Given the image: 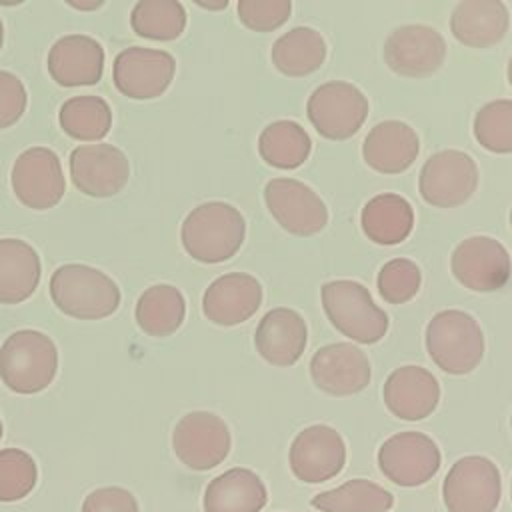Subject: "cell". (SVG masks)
I'll use <instances>...</instances> for the list:
<instances>
[{
	"mask_svg": "<svg viewBox=\"0 0 512 512\" xmlns=\"http://www.w3.org/2000/svg\"><path fill=\"white\" fill-rule=\"evenodd\" d=\"M308 328L304 318L292 308L268 310L256 326V352L272 366H292L304 354Z\"/></svg>",
	"mask_w": 512,
	"mask_h": 512,
	"instance_id": "obj_22",
	"label": "cell"
},
{
	"mask_svg": "<svg viewBox=\"0 0 512 512\" xmlns=\"http://www.w3.org/2000/svg\"><path fill=\"white\" fill-rule=\"evenodd\" d=\"M200 8H206V10H220V8H226L228 6V0H220L216 4H210V2H196Z\"/></svg>",
	"mask_w": 512,
	"mask_h": 512,
	"instance_id": "obj_41",
	"label": "cell"
},
{
	"mask_svg": "<svg viewBox=\"0 0 512 512\" xmlns=\"http://www.w3.org/2000/svg\"><path fill=\"white\" fill-rule=\"evenodd\" d=\"M58 372V350L40 330H18L0 348V380L16 394H36L48 388Z\"/></svg>",
	"mask_w": 512,
	"mask_h": 512,
	"instance_id": "obj_3",
	"label": "cell"
},
{
	"mask_svg": "<svg viewBox=\"0 0 512 512\" xmlns=\"http://www.w3.org/2000/svg\"><path fill=\"white\" fill-rule=\"evenodd\" d=\"M270 58L280 74L302 78L324 64L326 42L318 30L310 26H296L274 42Z\"/></svg>",
	"mask_w": 512,
	"mask_h": 512,
	"instance_id": "obj_28",
	"label": "cell"
},
{
	"mask_svg": "<svg viewBox=\"0 0 512 512\" xmlns=\"http://www.w3.org/2000/svg\"><path fill=\"white\" fill-rule=\"evenodd\" d=\"M10 182L16 198L32 210L54 208L66 190L60 158L44 146H32L18 154Z\"/></svg>",
	"mask_w": 512,
	"mask_h": 512,
	"instance_id": "obj_12",
	"label": "cell"
},
{
	"mask_svg": "<svg viewBox=\"0 0 512 512\" xmlns=\"http://www.w3.org/2000/svg\"><path fill=\"white\" fill-rule=\"evenodd\" d=\"M0 438H2V420H0Z\"/></svg>",
	"mask_w": 512,
	"mask_h": 512,
	"instance_id": "obj_43",
	"label": "cell"
},
{
	"mask_svg": "<svg viewBox=\"0 0 512 512\" xmlns=\"http://www.w3.org/2000/svg\"><path fill=\"white\" fill-rule=\"evenodd\" d=\"M70 178L82 194L110 198L128 184L130 162L112 144H82L70 152Z\"/></svg>",
	"mask_w": 512,
	"mask_h": 512,
	"instance_id": "obj_15",
	"label": "cell"
},
{
	"mask_svg": "<svg viewBox=\"0 0 512 512\" xmlns=\"http://www.w3.org/2000/svg\"><path fill=\"white\" fill-rule=\"evenodd\" d=\"M360 226L364 236L374 244L394 246L410 236L414 228V210L400 194H378L364 204Z\"/></svg>",
	"mask_w": 512,
	"mask_h": 512,
	"instance_id": "obj_27",
	"label": "cell"
},
{
	"mask_svg": "<svg viewBox=\"0 0 512 512\" xmlns=\"http://www.w3.org/2000/svg\"><path fill=\"white\" fill-rule=\"evenodd\" d=\"M244 236V216L238 208L220 200L192 208L180 228V240L186 254L202 264L230 260L240 250Z\"/></svg>",
	"mask_w": 512,
	"mask_h": 512,
	"instance_id": "obj_1",
	"label": "cell"
},
{
	"mask_svg": "<svg viewBox=\"0 0 512 512\" xmlns=\"http://www.w3.org/2000/svg\"><path fill=\"white\" fill-rule=\"evenodd\" d=\"M438 444L414 430L398 432L378 448V468L394 484L414 488L426 484L440 468Z\"/></svg>",
	"mask_w": 512,
	"mask_h": 512,
	"instance_id": "obj_10",
	"label": "cell"
},
{
	"mask_svg": "<svg viewBox=\"0 0 512 512\" xmlns=\"http://www.w3.org/2000/svg\"><path fill=\"white\" fill-rule=\"evenodd\" d=\"M174 72L176 62L170 52L132 46L114 58L112 80L120 94L132 100H152L166 92Z\"/></svg>",
	"mask_w": 512,
	"mask_h": 512,
	"instance_id": "obj_14",
	"label": "cell"
},
{
	"mask_svg": "<svg viewBox=\"0 0 512 512\" xmlns=\"http://www.w3.org/2000/svg\"><path fill=\"white\" fill-rule=\"evenodd\" d=\"M312 382L330 396H352L370 384L368 356L350 342L318 348L310 360Z\"/></svg>",
	"mask_w": 512,
	"mask_h": 512,
	"instance_id": "obj_18",
	"label": "cell"
},
{
	"mask_svg": "<svg viewBox=\"0 0 512 512\" xmlns=\"http://www.w3.org/2000/svg\"><path fill=\"white\" fill-rule=\"evenodd\" d=\"M420 152L416 130L400 120L378 122L362 144L364 162L380 174H400L408 170Z\"/></svg>",
	"mask_w": 512,
	"mask_h": 512,
	"instance_id": "obj_23",
	"label": "cell"
},
{
	"mask_svg": "<svg viewBox=\"0 0 512 512\" xmlns=\"http://www.w3.org/2000/svg\"><path fill=\"white\" fill-rule=\"evenodd\" d=\"M48 74L60 86H92L104 72V48L86 34L58 38L48 50Z\"/></svg>",
	"mask_w": 512,
	"mask_h": 512,
	"instance_id": "obj_19",
	"label": "cell"
},
{
	"mask_svg": "<svg viewBox=\"0 0 512 512\" xmlns=\"http://www.w3.org/2000/svg\"><path fill=\"white\" fill-rule=\"evenodd\" d=\"M306 114L314 130L328 140H348L368 116V98L364 92L342 80L320 84L308 98Z\"/></svg>",
	"mask_w": 512,
	"mask_h": 512,
	"instance_id": "obj_6",
	"label": "cell"
},
{
	"mask_svg": "<svg viewBox=\"0 0 512 512\" xmlns=\"http://www.w3.org/2000/svg\"><path fill=\"white\" fill-rule=\"evenodd\" d=\"M500 496V470L486 456L456 460L442 484V500L448 512H494Z\"/></svg>",
	"mask_w": 512,
	"mask_h": 512,
	"instance_id": "obj_7",
	"label": "cell"
},
{
	"mask_svg": "<svg viewBox=\"0 0 512 512\" xmlns=\"http://www.w3.org/2000/svg\"><path fill=\"white\" fill-rule=\"evenodd\" d=\"M82 512H140L136 498L118 486L92 490L84 502Z\"/></svg>",
	"mask_w": 512,
	"mask_h": 512,
	"instance_id": "obj_39",
	"label": "cell"
},
{
	"mask_svg": "<svg viewBox=\"0 0 512 512\" xmlns=\"http://www.w3.org/2000/svg\"><path fill=\"white\" fill-rule=\"evenodd\" d=\"M42 276L40 256L20 238H0V304L28 300Z\"/></svg>",
	"mask_w": 512,
	"mask_h": 512,
	"instance_id": "obj_26",
	"label": "cell"
},
{
	"mask_svg": "<svg viewBox=\"0 0 512 512\" xmlns=\"http://www.w3.org/2000/svg\"><path fill=\"white\" fill-rule=\"evenodd\" d=\"M186 10L176 0H140L130 14L132 30L150 40H176L186 28Z\"/></svg>",
	"mask_w": 512,
	"mask_h": 512,
	"instance_id": "obj_33",
	"label": "cell"
},
{
	"mask_svg": "<svg viewBox=\"0 0 512 512\" xmlns=\"http://www.w3.org/2000/svg\"><path fill=\"white\" fill-rule=\"evenodd\" d=\"M2 44H4V24L0 20V48H2Z\"/></svg>",
	"mask_w": 512,
	"mask_h": 512,
	"instance_id": "obj_42",
	"label": "cell"
},
{
	"mask_svg": "<svg viewBox=\"0 0 512 512\" xmlns=\"http://www.w3.org/2000/svg\"><path fill=\"white\" fill-rule=\"evenodd\" d=\"M28 104L24 82L6 70H0V130L16 124Z\"/></svg>",
	"mask_w": 512,
	"mask_h": 512,
	"instance_id": "obj_38",
	"label": "cell"
},
{
	"mask_svg": "<svg viewBox=\"0 0 512 512\" xmlns=\"http://www.w3.org/2000/svg\"><path fill=\"white\" fill-rule=\"evenodd\" d=\"M66 4L72 6V8H76V10H96V8H100L104 2H74V0H68Z\"/></svg>",
	"mask_w": 512,
	"mask_h": 512,
	"instance_id": "obj_40",
	"label": "cell"
},
{
	"mask_svg": "<svg viewBox=\"0 0 512 512\" xmlns=\"http://www.w3.org/2000/svg\"><path fill=\"white\" fill-rule=\"evenodd\" d=\"M38 482L34 458L20 448L0 450V502L26 498Z\"/></svg>",
	"mask_w": 512,
	"mask_h": 512,
	"instance_id": "obj_35",
	"label": "cell"
},
{
	"mask_svg": "<svg viewBox=\"0 0 512 512\" xmlns=\"http://www.w3.org/2000/svg\"><path fill=\"white\" fill-rule=\"evenodd\" d=\"M386 408L400 420L416 422L428 418L440 400V384L422 366H400L384 382Z\"/></svg>",
	"mask_w": 512,
	"mask_h": 512,
	"instance_id": "obj_20",
	"label": "cell"
},
{
	"mask_svg": "<svg viewBox=\"0 0 512 512\" xmlns=\"http://www.w3.org/2000/svg\"><path fill=\"white\" fill-rule=\"evenodd\" d=\"M312 150L308 132L294 120H276L268 124L258 138L260 158L280 170L302 166Z\"/></svg>",
	"mask_w": 512,
	"mask_h": 512,
	"instance_id": "obj_30",
	"label": "cell"
},
{
	"mask_svg": "<svg viewBox=\"0 0 512 512\" xmlns=\"http://www.w3.org/2000/svg\"><path fill=\"white\" fill-rule=\"evenodd\" d=\"M474 138L494 154L512 152V102L508 98L484 104L474 116Z\"/></svg>",
	"mask_w": 512,
	"mask_h": 512,
	"instance_id": "obj_34",
	"label": "cell"
},
{
	"mask_svg": "<svg viewBox=\"0 0 512 512\" xmlns=\"http://www.w3.org/2000/svg\"><path fill=\"white\" fill-rule=\"evenodd\" d=\"M288 460L298 480L320 484L340 474L346 462V446L332 426L314 424L296 434Z\"/></svg>",
	"mask_w": 512,
	"mask_h": 512,
	"instance_id": "obj_17",
	"label": "cell"
},
{
	"mask_svg": "<svg viewBox=\"0 0 512 512\" xmlns=\"http://www.w3.org/2000/svg\"><path fill=\"white\" fill-rule=\"evenodd\" d=\"M262 304L260 282L244 272L218 276L202 296L204 316L218 326L246 322Z\"/></svg>",
	"mask_w": 512,
	"mask_h": 512,
	"instance_id": "obj_21",
	"label": "cell"
},
{
	"mask_svg": "<svg viewBox=\"0 0 512 512\" xmlns=\"http://www.w3.org/2000/svg\"><path fill=\"white\" fill-rule=\"evenodd\" d=\"M310 504L320 512H386L394 506V496L372 480L354 478L316 494Z\"/></svg>",
	"mask_w": 512,
	"mask_h": 512,
	"instance_id": "obj_31",
	"label": "cell"
},
{
	"mask_svg": "<svg viewBox=\"0 0 512 512\" xmlns=\"http://www.w3.org/2000/svg\"><path fill=\"white\" fill-rule=\"evenodd\" d=\"M446 58L444 36L426 24L394 28L384 42V62L404 78H424L440 70Z\"/></svg>",
	"mask_w": 512,
	"mask_h": 512,
	"instance_id": "obj_13",
	"label": "cell"
},
{
	"mask_svg": "<svg viewBox=\"0 0 512 512\" xmlns=\"http://www.w3.org/2000/svg\"><path fill=\"white\" fill-rule=\"evenodd\" d=\"M58 122L70 138L82 142H98L110 132L112 110L100 96H72L60 106Z\"/></svg>",
	"mask_w": 512,
	"mask_h": 512,
	"instance_id": "obj_32",
	"label": "cell"
},
{
	"mask_svg": "<svg viewBox=\"0 0 512 512\" xmlns=\"http://www.w3.org/2000/svg\"><path fill=\"white\" fill-rule=\"evenodd\" d=\"M478 186V166L462 150H440L432 154L418 178L420 196L436 208H456L472 198Z\"/></svg>",
	"mask_w": 512,
	"mask_h": 512,
	"instance_id": "obj_8",
	"label": "cell"
},
{
	"mask_svg": "<svg viewBox=\"0 0 512 512\" xmlns=\"http://www.w3.org/2000/svg\"><path fill=\"white\" fill-rule=\"evenodd\" d=\"M450 268L464 288L472 292H494L508 282L510 256L498 240L470 236L454 248Z\"/></svg>",
	"mask_w": 512,
	"mask_h": 512,
	"instance_id": "obj_16",
	"label": "cell"
},
{
	"mask_svg": "<svg viewBox=\"0 0 512 512\" xmlns=\"http://www.w3.org/2000/svg\"><path fill=\"white\" fill-rule=\"evenodd\" d=\"M236 10L246 28L254 32H272L290 18L292 4L290 0H240Z\"/></svg>",
	"mask_w": 512,
	"mask_h": 512,
	"instance_id": "obj_37",
	"label": "cell"
},
{
	"mask_svg": "<svg viewBox=\"0 0 512 512\" xmlns=\"http://www.w3.org/2000/svg\"><path fill=\"white\" fill-rule=\"evenodd\" d=\"M422 284V272L416 262L408 258L388 260L376 278V286L384 302L388 304H404L412 300Z\"/></svg>",
	"mask_w": 512,
	"mask_h": 512,
	"instance_id": "obj_36",
	"label": "cell"
},
{
	"mask_svg": "<svg viewBox=\"0 0 512 512\" xmlns=\"http://www.w3.org/2000/svg\"><path fill=\"white\" fill-rule=\"evenodd\" d=\"M426 352L446 374H470L484 358V334L464 310H442L426 326Z\"/></svg>",
	"mask_w": 512,
	"mask_h": 512,
	"instance_id": "obj_4",
	"label": "cell"
},
{
	"mask_svg": "<svg viewBox=\"0 0 512 512\" xmlns=\"http://www.w3.org/2000/svg\"><path fill=\"white\" fill-rule=\"evenodd\" d=\"M508 8L500 0H464L450 16L452 36L468 48L498 44L508 32Z\"/></svg>",
	"mask_w": 512,
	"mask_h": 512,
	"instance_id": "obj_24",
	"label": "cell"
},
{
	"mask_svg": "<svg viewBox=\"0 0 512 512\" xmlns=\"http://www.w3.org/2000/svg\"><path fill=\"white\" fill-rule=\"evenodd\" d=\"M268 492L262 478L248 468H230L204 490V512H260Z\"/></svg>",
	"mask_w": 512,
	"mask_h": 512,
	"instance_id": "obj_25",
	"label": "cell"
},
{
	"mask_svg": "<svg viewBox=\"0 0 512 512\" xmlns=\"http://www.w3.org/2000/svg\"><path fill=\"white\" fill-rule=\"evenodd\" d=\"M264 202L272 218L294 236H314L328 224L324 200L304 182L272 178L264 186Z\"/></svg>",
	"mask_w": 512,
	"mask_h": 512,
	"instance_id": "obj_11",
	"label": "cell"
},
{
	"mask_svg": "<svg viewBox=\"0 0 512 512\" xmlns=\"http://www.w3.org/2000/svg\"><path fill=\"white\" fill-rule=\"evenodd\" d=\"M230 430L214 412L194 410L184 414L172 432V450L176 458L198 472L216 468L230 452Z\"/></svg>",
	"mask_w": 512,
	"mask_h": 512,
	"instance_id": "obj_9",
	"label": "cell"
},
{
	"mask_svg": "<svg viewBox=\"0 0 512 512\" xmlns=\"http://www.w3.org/2000/svg\"><path fill=\"white\" fill-rule=\"evenodd\" d=\"M54 306L78 320H100L112 316L120 306L118 284L88 264H64L50 278Z\"/></svg>",
	"mask_w": 512,
	"mask_h": 512,
	"instance_id": "obj_2",
	"label": "cell"
},
{
	"mask_svg": "<svg viewBox=\"0 0 512 512\" xmlns=\"http://www.w3.org/2000/svg\"><path fill=\"white\" fill-rule=\"evenodd\" d=\"M322 308L330 324L346 338L376 344L388 332V314L378 308L368 288L356 280H332L322 286Z\"/></svg>",
	"mask_w": 512,
	"mask_h": 512,
	"instance_id": "obj_5",
	"label": "cell"
},
{
	"mask_svg": "<svg viewBox=\"0 0 512 512\" xmlns=\"http://www.w3.org/2000/svg\"><path fill=\"white\" fill-rule=\"evenodd\" d=\"M138 328L154 338L174 334L186 316V300L172 284H154L146 288L136 302Z\"/></svg>",
	"mask_w": 512,
	"mask_h": 512,
	"instance_id": "obj_29",
	"label": "cell"
}]
</instances>
